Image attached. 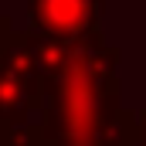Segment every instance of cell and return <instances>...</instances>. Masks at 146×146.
I'll use <instances>...</instances> for the list:
<instances>
[{
	"instance_id": "cell-1",
	"label": "cell",
	"mask_w": 146,
	"mask_h": 146,
	"mask_svg": "<svg viewBox=\"0 0 146 146\" xmlns=\"http://www.w3.org/2000/svg\"><path fill=\"white\" fill-rule=\"evenodd\" d=\"M102 0H31V24L54 37H82L95 27Z\"/></svg>"
}]
</instances>
